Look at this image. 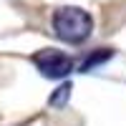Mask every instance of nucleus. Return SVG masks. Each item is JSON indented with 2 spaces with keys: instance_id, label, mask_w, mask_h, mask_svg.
<instances>
[{
  "instance_id": "1",
  "label": "nucleus",
  "mask_w": 126,
  "mask_h": 126,
  "mask_svg": "<svg viewBox=\"0 0 126 126\" xmlns=\"http://www.w3.org/2000/svg\"><path fill=\"white\" fill-rule=\"evenodd\" d=\"M53 30L61 40L66 43H73L78 46L83 43L91 30H93V18L86 13L83 8H76V5H63L53 13Z\"/></svg>"
},
{
  "instance_id": "2",
  "label": "nucleus",
  "mask_w": 126,
  "mask_h": 126,
  "mask_svg": "<svg viewBox=\"0 0 126 126\" xmlns=\"http://www.w3.org/2000/svg\"><path fill=\"white\" fill-rule=\"evenodd\" d=\"M33 63L38 66V71L43 73L46 78H66L73 71V58L66 56L63 50L56 48H43L33 56Z\"/></svg>"
},
{
  "instance_id": "3",
  "label": "nucleus",
  "mask_w": 126,
  "mask_h": 126,
  "mask_svg": "<svg viewBox=\"0 0 126 126\" xmlns=\"http://www.w3.org/2000/svg\"><path fill=\"white\" fill-rule=\"evenodd\" d=\"M111 56H113V50H109V48H98L96 53H91V56H88L86 61L81 63V71H83V73H88V71H93L96 66H101V63H106V61H109Z\"/></svg>"
},
{
  "instance_id": "4",
  "label": "nucleus",
  "mask_w": 126,
  "mask_h": 126,
  "mask_svg": "<svg viewBox=\"0 0 126 126\" xmlns=\"http://www.w3.org/2000/svg\"><path fill=\"white\" fill-rule=\"evenodd\" d=\"M71 83H63V86H58L53 93H50V98H48V103H50V106H53V109H63V106H66V103H68V98H71Z\"/></svg>"
}]
</instances>
